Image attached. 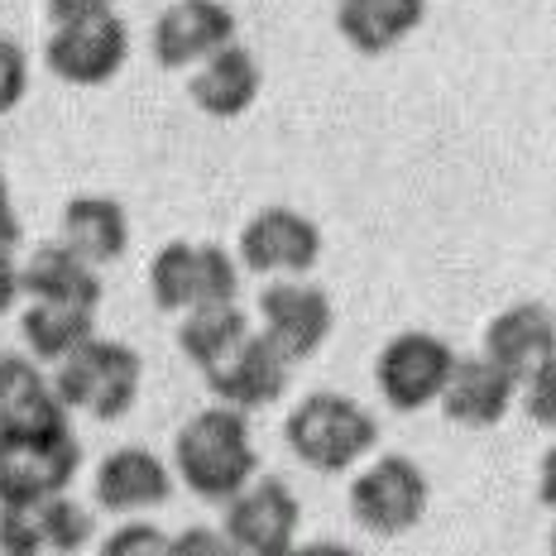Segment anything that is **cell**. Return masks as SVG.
Instances as JSON below:
<instances>
[{
	"mask_svg": "<svg viewBox=\"0 0 556 556\" xmlns=\"http://www.w3.org/2000/svg\"><path fill=\"white\" fill-rule=\"evenodd\" d=\"M20 283H25L29 303H77L97 312L101 303V274L97 264H87L77 250H67L63 240L34 245V254L20 264Z\"/></svg>",
	"mask_w": 556,
	"mask_h": 556,
	"instance_id": "19",
	"label": "cell"
},
{
	"mask_svg": "<svg viewBox=\"0 0 556 556\" xmlns=\"http://www.w3.org/2000/svg\"><path fill=\"white\" fill-rule=\"evenodd\" d=\"M552 556H556V532H552Z\"/></svg>",
	"mask_w": 556,
	"mask_h": 556,
	"instance_id": "34",
	"label": "cell"
},
{
	"mask_svg": "<svg viewBox=\"0 0 556 556\" xmlns=\"http://www.w3.org/2000/svg\"><path fill=\"white\" fill-rule=\"evenodd\" d=\"M480 355L500 365L508 379L528 384L542 365L556 361V312L547 303H514L494 312Z\"/></svg>",
	"mask_w": 556,
	"mask_h": 556,
	"instance_id": "14",
	"label": "cell"
},
{
	"mask_svg": "<svg viewBox=\"0 0 556 556\" xmlns=\"http://www.w3.org/2000/svg\"><path fill=\"white\" fill-rule=\"evenodd\" d=\"M283 442L317 475L355 470L361 460L375 456L379 446V417L361 399L336 389H317L283 417Z\"/></svg>",
	"mask_w": 556,
	"mask_h": 556,
	"instance_id": "2",
	"label": "cell"
},
{
	"mask_svg": "<svg viewBox=\"0 0 556 556\" xmlns=\"http://www.w3.org/2000/svg\"><path fill=\"white\" fill-rule=\"evenodd\" d=\"M130 58V25L115 10L87 15L73 25H53L43 39V63L67 87H106Z\"/></svg>",
	"mask_w": 556,
	"mask_h": 556,
	"instance_id": "8",
	"label": "cell"
},
{
	"mask_svg": "<svg viewBox=\"0 0 556 556\" xmlns=\"http://www.w3.org/2000/svg\"><path fill=\"white\" fill-rule=\"evenodd\" d=\"M518 399V379H508L484 355H460L442 393V413L456 427H500Z\"/></svg>",
	"mask_w": 556,
	"mask_h": 556,
	"instance_id": "18",
	"label": "cell"
},
{
	"mask_svg": "<svg viewBox=\"0 0 556 556\" xmlns=\"http://www.w3.org/2000/svg\"><path fill=\"white\" fill-rule=\"evenodd\" d=\"M97 556H173V532L149 523V518H125L121 528L106 532Z\"/></svg>",
	"mask_w": 556,
	"mask_h": 556,
	"instance_id": "25",
	"label": "cell"
},
{
	"mask_svg": "<svg viewBox=\"0 0 556 556\" xmlns=\"http://www.w3.org/2000/svg\"><path fill=\"white\" fill-rule=\"evenodd\" d=\"M331 327H336V307L317 283L274 278V283L260 288V331L269 336L293 365L312 361V355L327 345Z\"/></svg>",
	"mask_w": 556,
	"mask_h": 556,
	"instance_id": "11",
	"label": "cell"
},
{
	"mask_svg": "<svg viewBox=\"0 0 556 556\" xmlns=\"http://www.w3.org/2000/svg\"><path fill=\"white\" fill-rule=\"evenodd\" d=\"M456 361L460 355L451 351L437 331H399L393 341H384V351H379V361H375L379 399H384L393 413L432 408V403H442Z\"/></svg>",
	"mask_w": 556,
	"mask_h": 556,
	"instance_id": "6",
	"label": "cell"
},
{
	"mask_svg": "<svg viewBox=\"0 0 556 556\" xmlns=\"http://www.w3.org/2000/svg\"><path fill=\"white\" fill-rule=\"evenodd\" d=\"M260 87H264V73L245 43H230V49L212 53L202 67H192V77H188L192 106L202 115H212V121H236V115H245L254 101H260Z\"/></svg>",
	"mask_w": 556,
	"mask_h": 556,
	"instance_id": "17",
	"label": "cell"
},
{
	"mask_svg": "<svg viewBox=\"0 0 556 556\" xmlns=\"http://www.w3.org/2000/svg\"><path fill=\"white\" fill-rule=\"evenodd\" d=\"M236 43V10L226 0H173L149 29V53L164 73H192Z\"/></svg>",
	"mask_w": 556,
	"mask_h": 556,
	"instance_id": "10",
	"label": "cell"
},
{
	"mask_svg": "<svg viewBox=\"0 0 556 556\" xmlns=\"http://www.w3.org/2000/svg\"><path fill=\"white\" fill-rule=\"evenodd\" d=\"M34 532H39L43 556H73L91 542V508L77 504L73 494H53V500L34 504Z\"/></svg>",
	"mask_w": 556,
	"mask_h": 556,
	"instance_id": "24",
	"label": "cell"
},
{
	"mask_svg": "<svg viewBox=\"0 0 556 556\" xmlns=\"http://www.w3.org/2000/svg\"><path fill=\"white\" fill-rule=\"evenodd\" d=\"M25 298V283H20V264L10 250H0V317H10V307Z\"/></svg>",
	"mask_w": 556,
	"mask_h": 556,
	"instance_id": "29",
	"label": "cell"
},
{
	"mask_svg": "<svg viewBox=\"0 0 556 556\" xmlns=\"http://www.w3.org/2000/svg\"><path fill=\"white\" fill-rule=\"evenodd\" d=\"M139 379H144V361L135 345L91 336L77 355H67L53 369V389L67 413H87L97 422H115L135 408Z\"/></svg>",
	"mask_w": 556,
	"mask_h": 556,
	"instance_id": "3",
	"label": "cell"
},
{
	"mask_svg": "<svg viewBox=\"0 0 556 556\" xmlns=\"http://www.w3.org/2000/svg\"><path fill=\"white\" fill-rule=\"evenodd\" d=\"M173 475L188 484V494L206 504H230L260 480V451L250 437V413L212 408L192 413L188 422L173 432Z\"/></svg>",
	"mask_w": 556,
	"mask_h": 556,
	"instance_id": "1",
	"label": "cell"
},
{
	"mask_svg": "<svg viewBox=\"0 0 556 556\" xmlns=\"http://www.w3.org/2000/svg\"><path fill=\"white\" fill-rule=\"evenodd\" d=\"M63 240L87 264H111L130 250V216L115 197H73L63 206Z\"/></svg>",
	"mask_w": 556,
	"mask_h": 556,
	"instance_id": "21",
	"label": "cell"
},
{
	"mask_svg": "<svg viewBox=\"0 0 556 556\" xmlns=\"http://www.w3.org/2000/svg\"><path fill=\"white\" fill-rule=\"evenodd\" d=\"M240 293V260L226 245H192V240H168L149 260V298L159 312L188 317L197 307L236 303Z\"/></svg>",
	"mask_w": 556,
	"mask_h": 556,
	"instance_id": "4",
	"label": "cell"
},
{
	"mask_svg": "<svg viewBox=\"0 0 556 556\" xmlns=\"http://www.w3.org/2000/svg\"><path fill=\"white\" fill-rule=\"evenodd\" d=\"M15 245H20V216H15V202H10L5 168H0V250L15 254Z\"/></svg>",
	"mask_w": 556,
	"mask_h": 556,
	"instance_id": "31",
	"label": "cell"
},
{
	"mask_svg": "<svg viewBox=\"0 0 556 556\" xmlns=\"http://www.w3.org/2000/svg\"><path fill=\"white\" fill-rule=\"evenodd\" d=\"M298 523H303V504L293 484L278 475H260L222 514V532L240 556H293Z\"/></svg>",
	"mask_w": 556,
	"mask_h": 556,
	"instance_id": "9",
	"label": "cell"
},
{
	"mask_svg": "<svg viewBox=\"0 0 556 556\" xmlns=\"http://www.w3.org/2000/svg\"><path fill=\"white\" fill-rule=\"evenodd\" d=\"M523 408H528V417L538 427H552L556 432V361H547L523 384Z\"/></svg>",
	"mask_w": 556,
	"mask_h": 556,
	"instance_id": "27",
	"label": "cell"
},
{
	"mask_svg": "<svg viewBox=\"0 0 556 556\" xmlns=\"http://www.w3.org/2000/svg\"><path fill=\"white\" fill-rule=\"evenodd\" d=\"M245 336H250V317L236 303L197 307V312H188V317L178 321V351L206 375V369L222 365L226 355L245 341Z\"/></svg>",
	"mask_w": 556,
	"mask_h": 556,
	"instance_id": "23",
	"label": "cell"
},
{
	"mask_svg": "<svg viewBox=\"0 0 556 556\" xmlns=\"http://www.w3.org/2000/svg\"><path fill=\"white\" fill-rule=\"evenodd\" d=\"M77 470H83V442H77L73 427L0 437V508L67 494Z\"/></svg>",
	"mask_w": 556,
	"mask_h": 556,
	"instance_id": "5",
	"label": "cell"
},
{
	"mask_svg": "<svg viewBox=\"0 0 556 556\" xmlns=\"http://www.w3.org/2000/svg\"><path fill=\"white\" fill-rule=\"evenodd\" d=\"M236 260L260 278H303L321 260V230L293 206H264L240 230Z\"/></svg>",
	"mask_w": 556,
	"mask_h": 556,
	"instance_id": "12",
	"label": "cell"
},
{
	"mask_svg": "<svg viewBox=\"0 0 556 556\" xmlns=\"http://www.w3.org/2000/svg\"><path fill=\"white\" fill-rule=\"evenodd\" d=\"M63 399L53 389V375H43L34 355H0V437L53 432L67 422Z\"/></svg>",
	"mask_w": 556,
	"mask_h": 556,
	"instance_id": "16",
	"label": "cell"
},
{
	"mask_svg": "<svg viewBox=\"0 0 556 556\" xmlns=\"http://www.w3.org/2000/svg\"><path fill=\"white\" fill-rule=\"evenodd\" d=\"M427 494L432 490L417 460L389 451V456L365 460V470L351 480V518L375 538H403L422 523Z\"/></svg>",
	"mask_w": 556,
	"mask_h": 556,
	"instance_id": "7",
	"label": "cell"
},
{
	"mask_svg": "<svg viewBox=\"0 0 556 556\" xmlns=\"http://www.w3.org/2000/svg\"><path fill=\"white\" fill-rule=\"evenodd\" d=\"M29 91V53L0 34V115H10Z\"/></svg>",
	"mask_w": 556,
	"mask_h": 556,
	"instance_id": "26",
	"label": "cell"
},
{
	"mask_svg": "<svg viewBox=\"0 0 556 556\" xmlns=\"http://www.w3.org/2000/svg\"><path fill=\"white\" fill-rule=\"evenodd\" d=\"M173 556H240V552L230 547V538L222 528L192 523L188 532H173Z\"/></svg>",
	"mask_w": 556,
	"mask_h": 556,
	"instance_id": "28",
	"label": "cell"
},
{
	"mask_svg": "<svg viewBox=\"0 0 556 556\" xmlns=\"http://www.w3.org/2000/svg\"><path fill=\"white\" fill-rule=\"evenodd\" d=\"M20 336H25L34 361L58 369L97 336V312L77 303H29L25 317H20Z\"/></svg>",
	"mask_w": 556,
	"mask_h": 556,
	"instance_id": "22",
	"label": "cell"
},
{
	"mask_svg": "<svg viewBox=\"0 0 556 556\" xmlns=\"http://www.w3.org/2000/svg\"><path fill=\"white\" fill-rule=\"evenodd\" d=\"M288 375H293V361H288L264 331H250L245 341L216 369H206L202 379H206V393H212L222 408L254 413V408H269V403L283 399Z\"/></svg>",
	"mask_w": 556,
	"mask_h": 556,
	"instance_id": "13",
	"label": "cell"
},
{
	"mask_svg": "<svg viewBox=\"0 0 556 556\" xmlns=\"http://www.w3.org/2000/svg\"><path fill=\"white\" fill-rule=\"evenodd\" d=\"M538 500H542V508L556 514V442L547 446V456H542V466H538Z\"/></svg>",
	"mask_w": 556,
	"mask_h": 556,
	"instance_id": "32",
	"label": "cell"
},
{
	"mask_svg": "<svg viewBox=\"0 0 556 556\" xmlns=\"http://www.w3.org/2000/svg\"><path fill=\"white\" fill-rule=\"evenodd\" d=\"M173 466L164 456H154L149 446H115L111 456H101L97 466V504L106 514H121V518H135V514H149V508L168 504L173 500Z\"/></svg>",
	"mask_w": 556,
	"mask_h": 556,
	"instance_id": "15",
	"label": "cell"
},
{
	"mask_svg": "<svg viewBox=\"0 0 556 556\" xmlns=\"http://www.w3.org/2000/svg\"><path fill=\"white\" fill-rule=\"evenodd\" d=\"M293 556H361V552L345 547V542H331V538H312V542H298Z\"/></svg>",
	"mask_w": 556,
	"mask_h": 556,
	"instance_id": "33",
	"label": "cell"
},
{
	"mask_svg": "<svg viewBox=\"0 0 556 556\" xmlns=\"http://www.w3.org/2000/svg\"><path fill=\"white\" fill-rule=\"evenodd\" d=\"M422 20L427 0H336V29L365 58L399 49Z\"/></svg>",
	"mask_w": 556,
	"mask_h": 556,
	"instance_id": "20",
	"label": "cell"
},
{
	"mask_svg": "<svg viewBox=\"0 0 556 556\" xmlns=\"http://www.w3.org/2000/svg\"><path fill=\"white\" fill-rule=\"evenodd\" d=\"M111 0H49V20L53 25H73V20L87 15H106Z\"/></svg>",
	"mask_w": 556,
	"mask_h": 556,
	"instance_id": "30",
	"label": "cell"
}]
</instances>
